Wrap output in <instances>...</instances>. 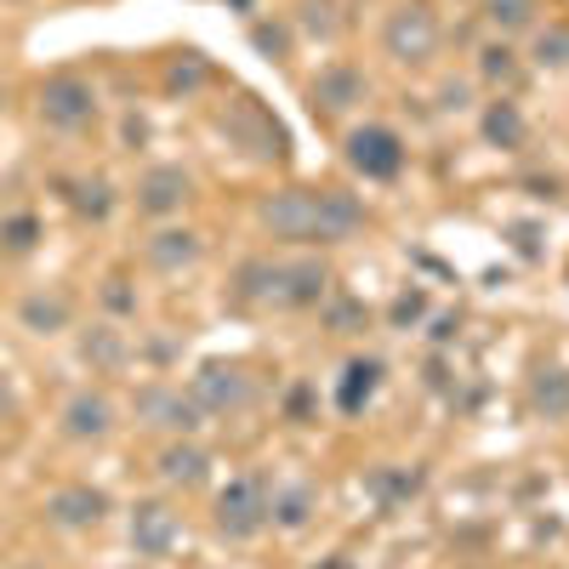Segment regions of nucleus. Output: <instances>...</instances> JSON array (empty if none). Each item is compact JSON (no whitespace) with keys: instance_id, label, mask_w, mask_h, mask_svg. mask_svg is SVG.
Listing matches in <instances>:
<instances>
[{"instance_id":"f257e3e1","label":"nucleus","mask_w":569,"mask_h":569,"mask_svg":"<svg viewBox=\"0 0 569 569\" xmlns=\"http://www.w3.org/2000/svg\"><path fill=\"white\" fill-rule=\"evenodd\" d=\"M439 40H445V29H439V12L427 7V0H405V7H393V12H388V23H382V46H388V58H393V63H410V69L433 63Z\"/></svg>"},{"instance_id":"f03ea898","label":"nucleus","mask_w":569,"mask_h":569,"mask_svg":"<svg viewBox=\"0 0 569 569\" xmlns=\"http://www.w3.org/2000/svg\"><path fill=\"white\" fill-rule=\"evenodd\" d=\"M98 86H91L86 74H52L40 91H34V114L40 126L52 131H86L91 120H98Z\"/></svg>"},{"instance_id":"7ed1b4c3","label":"nucleus","mask_w":569,"mask_h":569,"mask_svg":"<svg viewBox=\"0 0 569 569\" xmlns=\"http://www.w3.org/2000/svg\"><path fill=\"white\" fill-rule=\"evenodd\" d=\"M273 525V496L262 479H228V490L217 496V536L228 541H251Z\"/></svg>"},{"instance_id":"20e7f679","label":"nucleus","mask_w":569,"mask_h":569,"mask_svg":"<svg viewBox=\"0 0 569 569\" xmlns=\"http://www.w3.org/2000/svg\"><path fill=\"white\" fill-rule=\"evenodd\" d=\"M257 222L273 233V240L291 246H319V188H279L257 206Z\"/></svg>"},{"instance_id":"39448f33","label":"nucleus","mask_w":569,"mask_h":569,"mask_svg":"<svg viewBox=\"0 0 569 569\" xmlns=\"http://www.w3.org/2000/svg\"><path fill=\"white\" fill-rule=\"evenodd\" d=\"M137 421L142 427H154V433H171V439H194L200 427H206V410L188 399L182 388H171V382H149L137 393Z\"/></svg>"},{"instance_id":"423d86ee","label":"nucleus","mask_w":569,"mask_h":569,"mask_svg":"<svg viewBox=\"0 0 569 569\" xmlns=\"http://www.w3.org/2000/svg\"><path fill=\"white\" fill-rule=\"evenodd\" d=\"M188 399H194L206 416H228V410H240L251 399V376L233 359H206L194 376H188Z\"/></svg>"},{"instance_id":"0eeeda50","label":"nucleus","mask_w":569,"mask_h":569,"mask_svg":"<svg viewBox=\"0 0 569 569\" xmlns=\"http://www.w3.org/2000/svg\"><path fill=\"white\" fill-rule=\"evenodd\" d=\"M348 166L365 182H393L405 171V137L393 126H359V131H348Z\"/></svg>"},{"instance_id":"6e6552de","label":"nucleus","mask_w":569,"mask_h":569,"mask_svg":"<svg viewBox=\"0 0 569 569\" xmlns=\"http://www.w3.org/2000/svg\"><path fill=\"white\" fill-rule=\"evenodd\" d=\"M126 536H131V552L137 558H171L177 541H182V518L166 501H137Z\"/></svg>"},{"instance_id":"1a4fd4ad","label":"nucleus","mask_w":569,"mask_h":569,"mask_svg":"<svg viewBox=\"0 0 569 569\" xmlns=\"http://www.w3.org/2000/svg\"><path fill=\"white\" fill-rule=\"evenodd\" d=\"M46 525H52V530H98L103 525V518H109V496L98 490V485H63V490H52V496H46Z\"/></svg>"},{"instance_id":"9d476101","label":"nucleus","mask_w":569,"mask_h":569,"mask_svg":"<svg viewBox=\"0 0 569 569\" xmlns=\"http://www.w3.org/2000/svg\"><path fill=\"white\" fill-rule=\"evenodd\" d=\"M63 439H74V445H103L109 433H114V399L103 393V388H80L69 405H63Z\"/></svg>"},{"instance_id":"9b49d317","label":"nucleus","mask_w":569,"mask_h":569,"mask_svg":"<svg viewBox=\"0 0 569 569\" xmlns=\"http://www.w3.org/2000/svg\"><path fill=\"white\" fill-rule=\"evenodd\" d=\"M188 194H194V177L182 166H149L137 177V211L142 217H177L188 206Z\"/></svg>"},{"instance_id":"f8f14e48","label":"nucleus","mask_w":569,"mask_h":569,"mask_svg":"<svg viewBox=\"0 0 569 569\" xmlns=\"http://www.w3.org/2000/svg\"><path fill=\"white\" fill-rule=\"evenodd\" d=\"M365 91H370L365 69H353V63H325V69L313 74V86H308V103L325 109V114H348V109L365 103Z\"/></svg>"},{"instance_id":"ddd939ff","label":"nucleus","mask_w":569,"mask_h":569,"mask_svg":"<svg viewBox=\"0 0 569 569\" xmlns=\"http://www.w3.org/2000/svg\"><path fill=\"white\" fill-rule=\"evenodd\" d=\"M18 325L29 330V337H63V330L74 325V297L63 291V284H40V291H29L18 302Z\"/></svg>"},{"instance_id":"4468645a","label":"nucleus","mask_w":569,"mask_h":569,"mask_svg":"<svg viewBox=\"0 0 569 569\" xmlns=\"http://www.w3.org/2000/svg\"><path fill=\"white\" fill-rule=\"evenodd\" d=\"M206 257V240L194 228H160L142 240V262H149L154 273H182V268H194Z\"/></svg>"},{"instance_id":"2eb2a0df","label":"nucleus","mask_w":569,"mask_h":569,"mask_svg":"<svg viewBox=\"0 0 569 569\" xmlns=\"http://www.w3.org/2000/svg\"><path fill=\"white\" fill-rule=\"evenodd\" d=\"M365 228V200L348 188H319V246H342Z\"/></svg>"},{"instance_id":"dca6fc26","label":"nucleus","mask_w":569,"mask_h":569,"mask_svg":"<svg viewBox=\"0 0 569 569\" xmlns=\"http://www.w3.org/2000/svg\"><path fill=\"white\" fill-rule=\"evenodd\" d=\"M330 291L325 262L302 257V262H279V308H319Z\"/></svg>"},{"instance_id":"f3484780","label":"nucleus","mask_w":569,"mask_h":569,"mask_svg":"<svg viewBox=\"0 0 569 569\" xmlns=\"http://www.w3.org/2000/svg\"><path fill=\"white\" fill-rule=\"evenodd\" d=\"M126 359H131V342H126L120 325L98 319V325L80 330V365H91L98 376H114V370H126Z\"/></svg>"},{"instance_id":"a211bd4d","label":"nucleus","mask_w":569,"mask_h":569,"mask_svg":"<svg viewBox=\"0 0 569 569\" xmlns=\"http://www.w3.org/2000/svg\"><path fill=\"white\" fill-rule=\"evenodd\" d=\"M63 200L80 222H109L114 217V182L103 171H91V177H69L63 182Z\"/></svg>"},{"instance_id":"6ab92c4d","label":"nucleus","mask_w":569,"mask_h":569,"mask_svg":"<svg viewBox=\"0 0 569 569\" xmlns=\"http://www.w3.org/2000/svg\"><path fill=\"white\" fill-rule=\"evenodd\" d=\"M160 479L166 485H182V490H200L211 479V456L194 445V439H171L160 450Z\"/></svg>"},{"instance_id":"aec40b11","label":"nucleus","mask_w":569,"mask_h":569,"mask_svg":"<svg viewBox=\"0 0 569 569\" xmlns=\"http://www.w3.org/2000/svg\"><path fill=\"white\" fill-rule=\"evenodd\" d=\"M228 131H233V137H246V142H257L251 154H262V160H284V131H279L257 103H240V114L228 120Z\"/></svg>"},{"instance_id":"412c9836","label":"nucleus","mask_w":569,"mask_h":569,"mask_svg":"<svg viewBox=\"0 0 569 569\" xmlns=\"http://www.w3.org/2000/svg\"><path fill=\"white\" fill-rule=\"evenodd\" d=\"M485 142H490V149H525V137H530V120H525V109H518V103H507V98H496L490 109H485Z\"/></svg>"},{"instance_id":"4be33fe9","label":"nucleus","mask_w":569,"mask_h":569,"mask_svg":"<svg viewBox=\"0 0 569 569\" xmlns=\"http://www.w3.org/2000/svg\"><path fill=\"white\" fill-rule=\"evenodd\" d=\"M233 302H279V262L268 257H251L240 262V273H233Z\"/></svg>"},{"instance_id":"5701e85b","label":"nucleus","mask_w":569,"mask_h":569,"mask_svg":"<svg viewBox=\"0 0 569 569\" xmlns=\"http://www.w3.org/2000/svg\"><path fill=\"white\" fill-rule=\"evenodd\" d=\"M376 388H382V365H376V359H353V365L342 370V388H337L342 416H359V410L376 399Z\"/></svg>"},{"instance_id":"b1692460","label":"nucleus","mask_w":569,"mask_h":569,"mask_svg":"<svg viewBox=\"0 0 569 569\" xmlns=\"http://www.w3.org/2000/svg\"><path fill=\"white\" fill-rule=\"evenodd\" d=\"M536 12H541V0H485V18H490V29H496L501 40L536 29Z\"/></svg>"},{"instance_id":"393cba45","label":"nucleus","mask_w":569,"mask_h":569,"mask_svg":"<svg viewBox=\"0 0 569 569\" xmlns=\"http://www.w3.org/2000/svg\"><path fill=\"white\" fill-rule=\"evenodd\" d=\"M530 405H536L547 421L569 416V370H541L536 382H530Z\"/></svg>"},{"instance_id":"a878e982","label":"nucleus","mask_w":569,"mask_h":569,"mask_svg":"<svg viewBox=\"0 0 569 569\" xmlns=\"http://www.w3.org/2000/svg\"><path fill=\"white\" fill-rule=\"evenodd\" d=\"M211 80V58L206 52H171V63H166V91H200Z\"/></svg>"},{"instance_id":"bb28decb","label":"nucleus","mask_w":569,"mask_h":569,"mask_svg":"<svg viewBox=\"0 0 569 569\" xmlns=\"http://www.w3.org/2000/svg\"><path fill=\"white\" fill-rule=\"evenodd\" d=\"M308 512H313V490H308V485L273 490V525H279V530H302Z\"/></svg>"},{"instance_id":"cd10ccee","label":"nucleus","mask_w":569,"mask_h":569,"mask_svg":"<svg viewBox=\"0 0 569 569\" xmlns=\"http://www.w3.org/2000/svg\"><path fill=\"white\" fill-rule=\"evenodd\" d=\"M40 246V217L29 211H12V217H0V251H12V257H29Z\"/></svg>"},{"instance_id":"c85d7f7f","label":"nucleus","mask_w":569,"mask_h":569,"mask_svg":"<svg viewBox=\"0 0 569 569\" xmlns=\"http://www.w3.org/2000/svg\"><path fill=\"white\" fill-rule=\"evenodd\" d=\"M297 29H302V34H313V40H337V34H342L337 0H302V12H297Z\"/></svg>"},{"instance_id":"c756f323","label":"nucleus","mask_w":569,"mask_h":569,"mask_svg":"<svg viewBox=\"0 0 569 569\" xmlns=\"http://www.w3.org/2000/svg\"><path fill=\"white\" fill-rule=\"evenodd\" d=\"M479 74H485L490 86H512V80H518V58H512L507 40H496V46H485V52H479Z\"/></svg>"},{"instance_id":"7c9ffc66","label":"nucleus","mask_w":569,"mask_h":569,"mask_svg":"<svg viewBox=\"0 0 569 569\" xmlns=\"http://www.w3.org/2000/svg\"><path fill=\"white\" fill-rule=\"evenodd\" d=\"M251 46L262 58L284 63V58H291V29H284V23H251Z\"/></svg>"},{"instance_id":"2f4dec72","label":"nucleus","mask_w":569,"mask_h":569,"mask_svg":"<svg viewBox=\"0 0 569 569\" xmlns=\"http://www.w3.org/2000/svg\"><path fill=\"white\" fill-rule=\"evenodd\" d=\"M416 485H421V472H388V467H382V472H370V490L382 496L388 507L405 501V496H416Z\"/></svg>"},{"instance_id":"473e14b6","label":"nucleus","mask_w":569,"mask_h":569,"mask_svg":"<svg viewBox=\"0 0 569 569\" xmlns=\"http://www.w3.org/2000/svg\"><path fill=\"white\" fill-rule=\"evenodd\" d=\"M536 63H541V69H563V63H569V29L552 23V29L536 34Z\"/></svg>"},{"instance_id":"72a5a7b5","label":"nucleus","mask_w":569,"mask_h":569,"mask_svg":"<svg viewBox=\"0 0 569 569\" xmlns=\"http://www.w3.org/2000/svg\"><path fill=\"white\" fill-rule=\"evenodd\" d=\"M325 325L342 330V337H353V330H365V308L353 297H337V302H325Z\"/></svg>"},{"instance_id":"f704fd0d","label":"nucleus","mask_w":569,"mask_h":569,"mask_svg":"<svg viewBox=\"0 0 569 569\" xmlns=\"http://www.w3.org/2000/svg\"><path fill=\"white\" fill-rule=\"evenodd\" d=\"M388 319H393V330L421 325V319H427V291H399V297H393V308H388Z\"/></svg>"},{"instance_id":"c9c22d12","label":"nucleus","mask_w":569,"mask_h":569,"mask_svg":"<svg viewBox=\"0 0 569 569\" xmlns=\"http://www.w3.org/2000/svg\"><path fill=\"white\" fill-rule=\"evenodd\" d=\"M103 308H109L114 319H126V313H137V291H131V284H126L120 273H109V279H103Z\"/></svg>"},{"instance_id":"e433bc0d","label":"nucleus","mask_w":569,"mask_h":569,"mask_svg":"<svg viewBox=\"0 0 569 569\" xmlns=\"http://www.w3.org/2000/svg\"><path fill=\"white\" fill-rule=\"evenodd\" d=\"M512 233H518V251H525V257H536V228H530V222H518Z\"/></svg>"},{"instance_id":"4c0bfd02","label":"nucleus","mask_w":569,"mask_h":569,"mask_svg":"<svg viewBox=\"0 0 569 569\" xmlns=\"http://www.w3.org/2000/svg\"><path fill=\"white\" fill-rule=\"evenodd\" d=\"M467 103V86H445V109H461Z\"/></svg>"},{"instance_id":"58836bf2","label":"nucleus","mask_w":569,"mask_h":569,"mask_svg":"<svg viewBox=\"0 0 569 569\" xmlns=\"http://www.w3.org/2000/svg\"><path fill=\"white\" fill-rule=\"evenodd\" d=\"M7 416H12V393H7V388H0V421H7Z\"/></svg>"},{"instance_id":"ea45409f","label":"nucleus","mask_w":569,"mask_h":569,"mask_svg":"<svg viewBox=\"0 0 569 569\" xmlns=\"http://www.w3.org/2000/svg\"><path fill=\"white\" fill-rule=\"evenodd\" d=\"M325 569H348V558H325Z\"/></svg>"},{"instance_id":"a19ab883","label":"nucleus","mask_w":569,"mask_h":569,"mask_svg":"<svg viewBox=\"0 0 569 569\" xmlns=\"http://www.w3.org/2000/svg\"><path fill=\"white\" fill-rule=\"evenodd\" d=\"M233 7H240V12H251V0H233Z\"/></svg>"},{"instance_id":"79ce46f5","label":"nucleus","mask_w":569,"mask_h":569,"mask_svg":"<svg viewBox=\"0 0 569 569\" xmlns=\"http://www.w3.org/2000/svg\"><path fill=\"white\" fill-rule=\"evenodd\" d=\"M0 109H7V86H0Z\"/></svg>"}]
</instances>
